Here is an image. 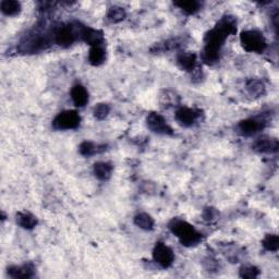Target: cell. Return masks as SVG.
<instances>
[{"mask_svg": "<svg viewBox=\"0 0 279 279\" xmlns=\"http://www.w3.org/2000/svg\"><path fill=\"white\" fill-rule=\"evenodd\" d=\"M237 32V23L232 17H225L220 20L215 28L212 29L205 35V46L202 51V59L207 64H213L218 61L220 50L225 41L229 35Z\"/></svg>", "mask_w": 279, "mask_h": 279, "instance_id": "1", "label": "cell"}, {"mask_svg": "<svg viewBox=\"0 0 279 279\" xmlns=\"http://www.w3.org/2000/svg\"><path fill=\"white\" fill-rule=\"evenodd\" d=\"M169 228L173 235L179 239L181 244L184 246H193L202 241V235L184 220L173 219L169 225Z\"/></svg>", "mask_w": 279, "mask_h": 279, "instance_id": "2", "label": "cell"}, {"mask_svg": "<svg viewBox=\"0 0 279 279\" xmlns=\"http://www.w3.org/2000/svg\"><path fill=\"white\" fill-rule=\"evenodd\" d=\"M240 42L242 47L249 53H263L267 46L263 33L255 30L244 31L240 35Z\"/></svg>", "mask_w": 279, "mask_h": 279, "instance_id": "3", "label": "cell"}, {"mask_svg": "<svg viewBox=\"0 0 279 279\" xmlns=\"http://www.w3.org/2000/svg\"><path fill=\"white\" fill-rule=\"evenodd\" d=\"M81 117L75 110H64L58 114L53 121V127L56 130H72L80 126Z\"/></svg>", "mask_w": 279, "mask_h": 279, "instance_id": "4", "label": "cell"}, {"mask_svg": "<svg viewBox=\"0 0 279 279\" xmlns=\"http://www.w3.org/2000/svg\"><path fill=\"white\" fill-rule=\"evenodd\" d=\"M153 258L161 267L168 268L170 267L174 261V254L169 246L163 242H158L154 246Z\"/></svg>", "mask_w": 279, "mask_h": 279, "instance_id": "5", "label": "cell"}, {"mask_svg": "<svg viewBox=\"0 0 279 279\" xmlns=\"http://www.w3.org/2000/svg\"><path fill=\"white\" fill-rule=\"evenodd\" d=\"M146 123L148 129L154 133L158 134H172V129L168 125L167 120L157 113H151L147 116Z\"/></svg>", "mask_w": 279, "mask_h": 279, "instance_id": "6", "label": "cell"}, {"mask_svg": "<svg viewBox=\"0 0 279 279\" xmlns=\"http://www.w3.org/2000/svg\"><path fill=\"white\" fill-rule=\"evenodd\" d=\"M76 40V32L72 25L60 27L55 33V42L61 47L67 48L71 46Z\"/></svg>", "mask_w": 279, "mask_h": 279, "instance_id": "7", "label": "cell"}, {"mask_svg": "<svg viewBox=\"0 0 279 279\" xmlns=\"http://www.w3.org/2000/svg\"><path fill=\"white\" fill-rule=\"evenodd\" d=\"M252 148L258 153H276L279 148L278 140L269 136H261L253 142Z\"/></svg>", "mask_w": 279, "mask_h": 279, "instance_id": "8", "label": "cell"}, {"mask_svg": "<svg viewBox=\"0 0 279 279\" xmlns=\"http://www.w3.org/2000/svg\"><path fill=\"white\" fill-rule=\"evenodd\" d=\"M266 125V122L262 118H249L242 120L239 123V130L242 135L251 136L257 133L259 130H262Z\"/></svg>", "mask_w": 279, "mask_h": 279, "instance_id": "9", "label": "cell"}, {"mask_svg": "<svg viewBox=\"0 0 279 279\" xmlns=\"http://www.w3.org/2000/svg\"><path fill=\"white\" fill-rule=\"evenodd\" d=\"M80 36L84 42L90 45L92 47L102 46V45L104 44V34H103V32H101L99 30L87 28V27H82L81 32H80Z\"/></svg>", "mask_w": 279, "mask_h": 279, "instance_id": "10", "label": "cell"}, {"mask_svg": "<svg viewBox=\"0 0 279 279\" xmlns=\"http://www.w3.org/2000/svg\"><path fill=\"white\" fill-rule=\"evenodd\" d=\"M200 116V112L196 109L188 108V107H181L177 110L176 113V120L183 127H190L194 122H196Z\"/></svg>", "mask_w": 279, "mask_h": 279, "instance_id": "11", "label": "cell"}, {"mask_svg": "<svg viewBox=\"0 0 279 279\" xmlns=\"http://www.w3.org/2000/svg\"><path fill=\"white\" fill-rule=\"evenodd\" d=\"M71 99L76 107H84L88 102V93L86 88L81 84H75V85L71 88Z\"/></svg>", "mask_w": 279, "mask_h": 279, "instance_id": "12", "label": "cell"}, {"mask_svg": "<svg viewBox=\"0 0 279 279\" xmlns=\"http://www.w3.org/2000/svg\"><path fill=\"white\" fill-rule=\"evenodd\" d=\"M35 274L33 264H24L21 266H12L8 268V275L11 278H31Z\"/></svg>", "mask_w": 279, "mask_h": 279, "instance_id": "13", "label": "cell"}, {"mask_svg": "<svg viewBox=\"0 0 279 279\" xmlns=\"http://www.w3.org/2000/svg\"><path fill=\"white\" fill-rule=\"evenodd\" d=\"M177 61L183 70L192 72L197 67V55L193 53H180L177 57Z\"/></svg>", "mask_w": 279, "mask_h": 279, "instance_id": "14", "label": "cell"}, {"mask_svg": "<svg viewBox=\"0 0 279 279\" xmlns=\"http://www.w3.org/2000/svg\"><path fill=\"white\" fill-rule=\"evenodd\" d=\"M93 169L96 178H99L100 180H108L112 176L114 167L112 164L106 163V161H99V163L94 164Z\"/></svg>", "mask_w": 279, "mask_h": 279, "instance_id": "15", "label": "cell"}, {"mask_svg": "<svg viewBox=\"0 0 279 279\" xmlns=\"http://www.w3.org/2000/svg\"><path fill=\"white\" fill-rule=\"evenodd\" d=\"M17 223L19 226L22 227V228L31 230L33 229L34 227H36L38 222L37 218L34 215H32V214L19 212L17 214Z\"/></svg>", "mask_w": 279, "mask_h": 279, "instance_id": "16", "label": "cell"}, {"mask_svg": "<svg viewBox=\"0 0 279 279\" xmlns=\"http://www.w3.org/2000/svg\"><path fill=\"white\" fill-rule=\"evenodd\" d=\"M105 150H106L105 145H96L93 143V142H87V141L81 143V145L79 147L80 154L85 157L93 156V155L104 152Z\"/></svg>", "mask_w": 279, "mask_h": 279, "instance_id": "17", "label": "cell"}, {"mask_svg": "<svg viewBox=\"0 0 279 279\" xmlns=\"http://www.w3.org/2000/svg\"><path fill=\"white\" fill-rule=\"evenodd\" d=\"M0 9H2L3 14L9 17L17 16L20 14L21 11V4L16 0H4L0 4Z\"/></svg>", "mask_w": 279, "mask_h": 279, "instance_id": "18", "label": "cell"}, {"mask_svg": "<svg viewBox=\"0 0 279 279\" xmlns=\"http://www.w3.org/2000/svg\"><path fill=\"white\" fill-rule=\"evenodd\" d=\"M106 53L103 46H95L92 47L88 54V61L92 66H101V64L105 61Z\"/></svg>", "mask_w": 279, "mask_h": 279, "instance_id": "19", "label": "cell"}, {"mask_svg": "<svg viewBox=\"0 0 279 279\" xmlns=\"http://www.w3.org/2000/svg\"><path fill=\"white\" fill-rule=\"evenodd\" d=\"M134 224L143 230H153L155 222L151 215L146 213H140L134 217Z\"/></svg>", "mask_w": 279, "mask_h": 279, "instance_id": "20", "label": "cell"}, {"mask_svg": "<svg viewBox=\"0 0 279 279\" xmlns=\"http://www.w3.org/2000/svg\"><path fill=\"white\" fill-rule=\"evenodd\" d=\"M246 90L250 93L252 96H261L265 92V85L262 81L251 79L245 84Z\"/></svg>", "mask_w": 279, "mask_h": 279, "instance_id": "21", "label": "cell"}, {"mask_svg": "<svg viewBox=\"0 0 279 279\" xmlns=\"http://www.w3.org/2000/svg\"><path fill=\"white\" fill-rule=\"evenodd\" d=\"M174 6H177L179 9L185 12L187 15H194L196 12L200 10L201 4L196 0H190V2H178L174 3Z\"/></svg>", "mask_w": 279, "mask_h": 279, "instance_id": "22", "label": "cell"}, {"mask_svg": "<svg viewBox=\"0 0 279 279\" xmlns=\"http://www.w3.org/2000/svg\"><path fill=\"white\" fill-rule=\"evenodd\" d=\"M107 18L109 19V21H112L114 23L121 22L122 20H125L126 11L120 7H112L108 10Z\"/></svg>", "mask_w": 279, "mask_h": 279, "instance_id": "23", "label": "cell"}, {"mask_svg": "<svg viewBox=\"0 0 279 279\" xmlns=\"http://www.w3.org/2000/svg\"><path fill=\"white\" fill-rule=\"evenodd\" d=\"M262 244L264 248L270 251V252H276L279 248V239L277 235H267L262 241Z\"/></svg>", "mask_w": 279, "mask_h": 279, "instance_id": "24", "label": "cell"}, {"mask_svg": "<svg viewBox=\"0 0 279 279\" xmlns=\"http://www.w3.org/2000/svg\"><path fill=\"white\" fill-rule=\"evenodd\" d=\"M109 113H110V107L107 105V104H99V105L94 108V112H93L94 117L99 120L105 119Z\"/></svg>", "mask_w": 279, "mask_h": 279, "instance_id": "25", "label": "cell"}, {"mask_svg": "<svg viewBox=\"0 0 279 279\" xmlns=\"http://www.w3.org/2000/svg\"><path fill=\"white\" fill-rule=\"evenodd\" d=\"M240 276L242 278H255L258 276V269L254 266H244L240 269Z\"/></svg>", "mask_w": 279, "mask_h": 279, "instance_id": "26", "label": "cell"}]
</instances>
